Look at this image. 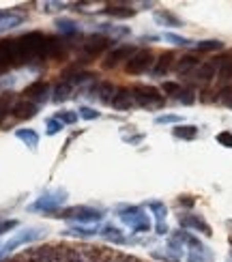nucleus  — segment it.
<instances>
[{
	"label": "nucleus",
	"mask_w": 232,
	"mask_h": 262,
	"mask_svg": "<svg viewBox=\"0 0 232 262\" xmlns=\"http://www.w3.org/2000/svg\"><path fill=\"white\" fill-rule=\"evenodd\" d=\"M15 41H17L22 64L43 58V50H46V35H43V32L32 30V32H26V35L17 37Z\"/></svg>",
	"instance_id": "nucleus-1"
},
{
	"label": "nucleus",
	"mask_w": 232,
	"mask_h": 262,
	"mask_svg": "<svg viewBox=\"0 0 232 262\" xmlns=\"http://www.w3.org/2000/svg\"><path fill=\"white\" fill-rule=\"evenodd\" d=\"M174 236L183 243V247H187V262H213V252L189 232L179 230L174 232Z\"/></svg>",
	"instance_id": "nucleus-2"
},
{
	"label": "nucleus",
	"mask_w": 232,
	"mask_h": 262,
	"mask_svg": "<svg viewBox=\"0 0 232 262\" xmlns=\"http://www.w3.org/2000/svg\"><path fill=\"white\" fill-rule=\"evenodd\" d=\"M52 217H58V220H69V222H77V224H95L103 220V211L101 209H93V206H69V209H62L58 213H54Z\"/></svg>",
	"instance_id": "nucleus-3"
},
{
	"label": "nucleus",
	"mask_w": 232,
	"mask_h": 262,
	"mask_svg": "<svg viewBox=\"0 0 232 262\" xmlns=\"http://www.w3.org/2000/svg\"><path fill=\"white\" fill-rule=\"evenodd\" d=\"M118 217L127 228H131L136 234L151 230V220L140 206H118Z\"/></svg>",
	"instance_id": "nucleus-4"
},
{
	"label": "nucleus",
	"mask_w": 232,
	"mask_h": 262,
	"mask_svg": "<svg viewBox=\"0 0 232 262\" xmlns=\"http://www.w3.org/2000/svg\"><path fill=\"white\" fill-rule=\"evenodd\" d=\"M67 200V191L65 189H50V191H46L43 195H39V198L32 202V204H28V211H32V213H50V215H54V213H58V209H60V204Z\"/></svg>",
	"instance_id": "nucleus-5"
},
{
	"label": "nucleus",
	"mask_w": 232,
	"mask_h": 262,
	"mask_svg": "<svg viewBox=\"0 0 232 262\" xmlns=\"http://www.w3.org/2000/svg\"><path fill=\"white\" fill-rule=\"evenodd\" d=\"M134 95H136V103L144 110H159L165 103V97L161 95L159 89L155 86H146V84H138L134 86Z\"/></svg>",
	"instance_id": "nucleus-6"
},
{
	"label": "nucleus",
	"mask_w": 232,
	"mask_h": 262,
	"mask_svg": "<svg viewBox=\"0 0 232 262\" xmlns=\"http://www.w3.org/2000/svg\"><path fill=\"white\" fill-rule=\"evenodd\" d=\"M151 64H155V54L153 50L149 48H140L134 56H131V60L125 64V71L129 75H142L146 73L151 69Z\"/></svg>",
	"instance_id": "nucleus-7"
},
{
	"label": "nucleus",
	"mask_w": 232,
	"mask_h": 262,
	"mask_svg": "<svg viewBox=\"0 0 232 262\" xmlns=\"http://www.w3.org/2000/svg\"><path fill=\"white\" fill-rule=\"evenodd\" d=\"M43 234H46V230H43L41 226H32V228H26V230H22V232H15L3 245V252L9 254V252H13V249H17L19 245H28L32 241H37V238H41Z\"/></svg>",
	"instance_id": "nucleus-8"
},
{
	"label": "nucleus",
	"mask_w": 232,
	"mask_h": 262,
	"mask_svg": "<svg viewBox=\"0 0 232 262\" xmlns=\"http://www.w3.org/2000/svg\"><path fill=\"white\" fill-rule=\"evenodd\" d=\"M15 64H22L17 41L15 39H3L0 41V73L7 71L9 67H15Z\"/></svg>",
	"instance_id": "nucleus-9"
},
{
	"label": "nucleus",
	"mask_w": 232,
	"mask_h": 262,
	"mask_svg": "<svg viewBox=\"0 0 232 262\" xmlns=\"http://www.w3.org/2000/svg\"><path fill=\"white\" fill-rule=\"evenodd\" d=\"M179 226L183 230H192V232H200L204 236L213 234V228L206 224V220L202 215H194V213H183L179 215Z\"/></svg>",
	"instance_id": "nucleus-10"
},
{
	"label": "nucleus",
	"mask_w": 232,
	"mask_h": 262,
	"mask_svg": "<svg viewBox=\"0 0 232 262\" xmlns=\"http://www.w3.org/2000/svg\"><path fill=\"white\" fill-rule=\"evenodd\" d=\"M110 43H112V39H108L106 35H101V32H93V35H88L82 43V50L88 58H97L99 54H103Z\"/></svg>",
	"instance_id": "nucleus-11"
},
{
	"label": "nucleus",
	"mask_w": 232,
	"mask_h": 262,
	"mask_svg": "<svg viewBox=\"0 0 232 262\" xmlns=\"http://www.w3.org/2000/svg\"><path fill=\"white\" fill-rule=\"evenodd\" d=\"M138 52V48H134V46H118V48H114L112 52L106 56V60H103V69H116L118 64H123V62H129L131 60V56Z\"/></svg>",
	"instance_id": "nucleus-12"
},
{
	"label": "nucleus",
	"mask_w": 232,
	"mask_h": 262,
	"mask_svg": "<svg viewBox=\"0 0 232 262\" xmlns=\"http://www.w3.org/2000/svg\"><path fill=\"white\" fill-rule=\"evenodd\" d=\"M146 206L155 215V232H157L159 236L168 234V224H165V220H168V206H165L163 202H159V200H151V202H146Z\"/></svg>",
	"instance_id": "nucleus-13"
},
{
	"label": "nucleus",
	"mask_w": 232,
	"mask_h": 262,
	"mask_svg": "<svg viewBox=\"0 0 232 262\" xmlns=\"http://www.w3.org/2000/svg\"><path fill=\"white\" fill-rule=\"evenodd\" d=\"M48 93H50V84H48L46 80H37V82L28 84L22 95H24V99H28V101H32V103L39 105L41 101L48 99Z\"/></svg>",
	"instance_id": "nucleus-14"
},
{
	"label": "nucleus",
	"mask_w": 232,
	"mask_h": 262,
	"mask_svg": "<svg viewBox=\"0 0 232 262\" xmlns=\"http://www.w3.org/2000/svg\"><path fill=\"white\" fill-rule=\"evenodd\" d=\"M110 105H112L114 110H118V112L131 110L134 105H138V103H136L134 89H118V91H116V95H114V99H112V103H110Z\"/></svg>",
	"instance_id": "nucleus-15"
},
{
	"label": "nucleus",
	"mask_w": 232,
	"mask_h": 262,
	"mask_svg": "<svg viewBox=\"0 0 232 262\" xmlns=\"http://www.w3.org/2000/svg\"><path fill=\"white\" fill-rule=\"evenodd\" d=\"M174 64H176V56H174V52H163V54H159V58L155 60L151 73L155 75V78H161V75H165L168 71H172V69H174Z\"/></svg>",
	"instance_id": "nucleus-16"
},
{
	"label": "nucleus",
	"mask_w": 232,
	"mask_h": 262,
	"mask_svg": "<svg viewBox=\"0 0 232 262\" xmlns=\"http://www.w3.org/2000/svg\"><path fill=\"white\" fill-rule=\"evenodd\" d=\"M26 19V15L22 11H15V9H0V30H11L19 26L22 21Z\"/></svg>",
	"instance_id": "nucleus-17"
},
{
	"label": "nucleus",
	"mask_w": 232,
	"mask_h": 262,
	"mask_svg": "<svg viewBox=\"0 0 232 262\" xmlns=\"http://www.w3.org/2000/svg\"><path fill=\"white\" fill-rule=\"evenodd\" d=\"M217 67H219V58H217V60L202 62L200 67L194 71V80L200 82V84H208L213 78H217Z\"/></svg>",
	"instance_id": "nucleus-18"
},
{
	"label": "nucleus",
	"mask_w": 232,
	"mask_h": 262,
	"mask_svg": "<svg viewBox=\"0 0 232 262\" xmlns=\"http://www.w3.org/2000/svg\"><path fill=\"white\" fill-rule=\"evenodd\" d=\"M22 258H24L26 262H54V247L41 245V247H35V249H28V252H24Z\"/></svg>",
	"instance_id": "nucleus-19"
},
{
	"label": "nucleus",
	"mask_w": 232,
	"mask_h": 262,
	"mask_svg": "<svg viewBox=\"0 0 232 262\" xmlns=\"http://www.w3.org/2000/svg\"><path fill=\"white\" fill-rule=\"evenodd\" d=\"M54 262H80V252L67 243L54 245Z\"/></svg>",
	"instance_id": "nucleus-20"
},
{
	"label": "nucleus",
	"mask_w": 232,
	"mask_h": 262,
	"mask_svg": "<svg viewBox=\"0 0 232 262\" xmlns=\"http://www.w3.org/2000/svg\"><path fill=\"white\" fill-rule=\"evenodd\" d=\"M39 112V105L37 103H32V101H28V99H22V101H15V105H13V114L17 121H28V118H32Z\"/></svg>",
	"instance_id": "nucleus-21"
},
{
	"label": "nucleus",
	"mask_w": 232,
	"mask_h": 262,
	"mask_svg": "<svg viewBox=\"0 0 232 262\" xmlns=\"http://www.w3.org/2000/svg\"><path fill=\"white\" fill-rule=\"evenodd\" d=\"M153 17H155V21H157L159 26H168V28H181L183 26V19L176 17L168 9H157L153 13Z\"/></svg>",
	"instance_id": "nucleus-22"
},
{
	"label": "nucleus",
	"mask_w": 232,
	"mask_h": 262,
	"mask_svg": "<svg viewBox=\"0 0 232 262\" xmlns=\"http://www.w3.org/2000/svg\"><path fill=\"white\" fill-rule=\"evenodd\" d=\"M198 67H200V60H198V56H194V54H185V56H181L179 60H176L174 71L179 75H189Z\"/></svg>",
	"instance_id": "nucleus-23"
},
{
	"label": "nucleus",
	"mask_w": 232,
	"mask_h": 262,
	"mask_svg": "<svg viewBox=\"0 0 232 262\" xmlns=\"http://www.w3.org/2000/svg\"><path fill=\"white\" fill-rule=\"evenodd\" d=\"M103 15H110V17H116V19H129L136 15V9L131 5H108L106 9H101Z\"/></svg>",
	"instance_id": "nucleus-24"
},
{
	"label": "nucleus",
	"mask_w": 232,
	"mask_h": 262,
	"mask_svg": "<svg viewBox=\"0 0 232 262\" xmlns=\"http://www.w3.org/2000/svg\"><path fill=\"white\" fill-rule=\"evenodd\" d=\"M65 54V43L58 37H46V50L43 58H60Z\"/></svg>",
	"instance_id": "nucleus-25"
},
{
	"label": "nucleus",
	"mask_w": 232,
	"mask_h": 262,
	"mask_svg": "<svg viewBox=\"0 0 232 262\" xmlns=\"http://www.w3.org/2000/svg\"><path fill=\"white\" fill-rule=\"evenodd\" d=\"M116 86L112 84V82H99L97 86H95V97L101 103H112V99H114V95H116Z\"/></svg>",
	"instance_id": "nucleus-26"
},
{
	"label": "nucleus",
	"mask_w": 232,
	"mask_h": 262,
	"mask_svg": "<svg viewBox=\"0 0 232 262\" xmlns=\"http://www.w3.org/2000/svg\"><path fill=\"white\" fill-rule=\"evenodd\" d=\"M99 236L106 238V241H110V243H118V245L127 243L123 230H120V228H116V226H106L103 230H99Z\"/></svg>",
	"instance_id": "nucleus-27"
},
{
	"label": "nucleus",
	"mask_w": 232,
	"mask_h": 262,
	"mask_svg": "<svg viewBox=\"0 0 232 262\" xmlns=\"http://www.w3.org/2000/svg\"><path fill=\"white\" fill-rule=\"evenodd\" d=\"M219 82H232V52H228L224 58H219V67H217Z\"/></svg>",
	"instance_id": "nucleus-28"
},
{
	"label": "nucleus",
	"mask_w": 232,
	"mask_h": 262,
	"mask_svg": "<svg viewBox=\"0 0 232 262\" xmlns=\"http://www.w3.org/2000/svg\"><path fill=\"white\" fill-rule=\"evenodd\" d=\"M15 138L24 142V144L30 150H37V146H39V134H37L35 129H17L15 131Z\"/></svg>",
	"instance_id": "nucleus-29"
},
{
	"label": "nucleus",
	"mask_w": 232,
	"mask_h": 262,
	"mask_svg": "<svg viewBox=\"0 0 232 262\" xmlns=\"http://www.w3.org/2000/svg\"><path fill=\"white\" fill-rule=\"evenodd\" d=\"M172 136L176 140H185V142H192L198 138V127L196 125H179L172 129Z\"/></svg>",
	"instance_id": "nucleus-30"
},
{
	"label": "nucleus",
	"mask_w": 232,
	"mask_h": 262,
	"mask_svg": "<svg viewBox=\"0 0 232 262\" xmlns=\"http://www.w3.org/2000/svg\"><path fill=\"white\" fill-rule=\"evenodd\" d=\"M54 26H56L58 32H62L65 37H73V35H77V32H80L77 24H75L73 19H69V17H58L56 21H54Z\"/></svg>",
	"instance_id": "nucleus-31"
},
{
	"label": "nucleus",
	"mask_w": 232,
	"mask_h": 262,
	"mask_svg": "<svg viewBox=\"0 0 232 262\" xmlns=\"http://www.w3.org/2000/svg\"><path fill=\"white\" fill-rule=\"evenodd\" d=\"M13 105H15V101H13V93H3L0 95V125L5 123V118L13 112Z\"/></svg>",
	"instance_id": "nucleus-32"
},
{
	"label": "nucleus",
	"mask_w": 232,
	"mask_h": 262,
	"mask_svg": "<svg viewBox=\"0 0 232 262\" xmlns=\"http://www.w3.org/2000/svg\"><path fill=\"white\" fill-rule=\"evenodd\" d=\"M151 258L161 260V262H181V254H176L174 249H170V247H165V249H153Z\"/></svg>",
	"instance_id": "nucleus-33"
},
{
	"label": "nucleus",
	"mask_w": 232,
	"mask_h": 262,
	"mask_svg": "<svg viewBox=\"0 0 232 262\" xmlns=\"http://www.w3.org/2000/svg\"><path fill=\"white\" fill-rule=\"evenodd\" d=\"M65 236H75V238H91L95 234H99L97 228H84V226H75V228H67L62 232Z\"/></svg>",
	"instance_id": "nucleus-34"
},
{
	"label": "nucleus",
	"mask_w": 232,
	"mask_h": 262,
	"mask_svg": "<svg viewBox=\"0 0 232 262\" xmlns=\"http://www.w3.org/2000/svg\"><path fill=\"white\" fill-rule=\"evenodd\" d=\"M71 89H73V86H71L69 82H60L56 89H54V97H52V99L56 101V103H60V101H65V99H69V97H71Z\"/></svg>",
	"instance_id": "nucleus-35"
},
{
	"label": "nucleus",
	"mask_w": 232,
	"mask_h": 262,
	"mask_svg": "<svg viewBox=\"0 0 232 262\" xmlns=\"http://www.w3.org/2000/svg\"><path fill=\"white\" fill-rule=\"evenodd\" d=\"M194 48L198 52H217V50H222L224 48V43L222 41H217V39H206V41H198L194 43Z\"/></svg>",
	"instance_id": "nucleus-36"
},
{
	"label": "nucleus",
	"mask_w": 232,
	"mask_h": 262,
	"mask_svg": "<svg viewBox=\"0 0 232 262\" xmlns=\"http://www.w3.org/2000/svg\"><path fill=\"white\" fill-rule=\"evenodd\" d=\"M97 32H101V35H106L108 39H116V37H125V35H129V28H118V26L103 24Z\"/></svg>",
	"instance_id": "nucleus-37"
},
{
	"label": "nucleus",
	"mask_w": 232,
	"mask_h": 262,
	"mask_svg": "<svg viewBox=\"0 0 232 262\" xmlns=\"http://www.w3.org/2000/svg\"><path fill=\"white\" fill-rule=\"evenodd\" d=\"M161 93H165L168 97H174V99H179V95L183 93V86L179 82H163L161 84Z\"/></svg>",
	"instance_id": "nucleus-38"
},
{
	"label": "nucleus",
	"mask_w": 232,
	"mask_h": 262,
	"mask_svg": "<svg viewBox=\"0 0 232 262\" xmlns=\"http://www.w3.org/2000/svg\"><path fill=\"white\" fill-rule=\"evenodd\" d=\"M217 99H219V103H224L226 107L232 110V84H226L224 89L217 93Z\"/></svg>",
	"instance_id": "nucleus-39"
},
{
	"label": "nucleus",
	"mask_w": 232,
	"mask_h": 262,
	"mask_svg": "<svg viewBox=\"0 0 232 262\" xmlns=\"http://www.w3.org/2000/svg\"><path fill=\"white\" fill-rule=\"evenodd\" d=\"M163 39H165V41H170V43H174V46H179V48L192 46V43H194V41L185 39V37H181V35H174V32H165V35H163Z\"/></svg>",
	"instance_id": "nucleus-40"
},
{
	"label": "nucleus",
	"mask_w": 232,
	"mask_h": 262,
	"mask_svg": "<svg viewBox=\"0 0 232 262\" xmlns=\"http://www.w3.org/2000/svg\"><path fill=\"white\" fill-rule=\"evenodd\" d=\"M54 118H56V121H60L62 125H73V123H77V114L71 112V110H62V112H58Z\"/></svg>",
	"instance_id": "nucleus-41"
},
{
	"label": "nucleus",
	"mask_w": 232,
	"mask_h": 262,
	"mask_svg": "<svg viewBox=\"0 0 232 262\" xmlns=\"http://www.w3.org/2000/svg\"><path fill=\"white\" fill-rule=\"evenodd\" d=\"M99 114L101 112H97L95 107H88V105H82L80 112H77V116H82L84 121H95V118H99Z\"/></svg>",
	"instance_id": "nucleus-42"
},
{
	"label": "nucleus",
	"mask_w": 232,
	"mask_h": 262,
	"mask_svg": "<svg viewBox=\"0 0 232 262\" xmlns=\"http://www.w3.org/2000/svg\"><path fill=\"white\" fill-rule=\"evenodd\" d=\"M60 129H62V123L56 121V118H48V121H46V134L48 136H56Z\"/></svg>",
	"instance_id": "nucleus-43"
},
{
	"label": "nucleus",
	"mask_w": 232,
	"mask_h": 262,
	"mask_svg": "<svg viewBox=\"0 0 232 262\" xmlns=\"http://www.w3.org/2000/svg\"><path fill=\"white\" fill-rule=\"evenodd\" d=\"M183 118L179 116V114H161V116H157L155 118V123L157 125H168V123H181Z\"/></svg>",
	"instance_id": "nucleus-44"
},
{
	"label": "nucleus",
	"mask_w": 232,
	"mask_h": 262,
	"mask_svg": "<svg viewBox=\"0 0 232 262\" xmlns=\"http://www.w3.org/2000/svg\"><path fill=\"white\" fill-rule=\"evenodd\" d=\"M179 101H181L183 105H192V103L196 101V93H194V89H183V93L179 95Z\"/></svg>",
	"instance_id": "nucleus-45"
},
{
	"label": "nucleus",
	"mask_w": 232,
	"mask_h": 262,
	"mask_svg": "<svg viewBox=\"0 0 232 262\" xmlns=\"http://www.w3.org/2000/svg\"><path fill=\"white\" fill-rule=\"evenodd\" d=\"M215 140H217L222 146L232 148V134H230V131H222V134H217V136H215Z\"/></svg>",
	"instance_id": "nucleus-46"
},
{
	"label": "nucleus",
	"mask_w": 232,
	"mask_h": 262,
	"mask_svg": "<svg viewBox=\"0 0 232 262\" xmlns=\"http://www.w3.org/2000/svg\"><path fill=\"white\" fill-rule=\"evenodd\" d=\"M13 228H17V220H0V234L11 232Z\"/></svg>",
	"instance_id": "nucleus-47"
},
{
	"label": "nucleus",
	"mask_w": 232,
	"mask_h": 262,
	"mask_svg": "<svg viewBox=\"0 0 232 262\" xmlns=\"http://www.w3.org/2000/svg\"><path fill=\"white\" fill-rule=\"evenodd\" d=\"M112 262H142V260L136 256H129V254H114Z\"/></svg>",
	"instance_id": "nucleus-48"
},
{
	"label": "nucleus",
	"mask_w": 232,
	"mask_h": 262,
	"mask_svg": "<svg viewBox=\"0 0 232 262\" xmlns=\"http://www.w3.org/2000/svg\"><path fill=\"white\" fill-rule=\"evenodd\" d=\"M179 204L187 206V209H192V206L196 204V198H194V195H179Z\"/></svg>",
	"instance_id": "nucleus-49"
},
{
	"label": "nucleus",
	"mask_w": 232,
	"mask_h": 262,
	"mask_svg": "<svg viewBox=\"0 0 232 262\" xmlns=\"http://www.w3.org/2000/svg\"><path fill=\"white\" fill-rule=\"evenodd\" d=\"M41 7H43V11H58V9H65L67 5L65 3H43Z\"/></svg>",
	"instance_id": "nucleus-50"
},
{
	"label": "nucleus",
	"mask_w": 232,
	"mask_h": 262,
	"mask_svg": "<svg viewBox=\"0 0 232 262\" xmlns=\"http://www.w3.org/2000/svg\"><path fill=\"white\" fill-rule=\"evenodd\" d=\"M5 256H7V254L3 252V247H0V262H3V260H5Z\"/></svg>",
	"instance_id": "nucleus-51"
},
{
	"label": "nucleus",
	"mask_w": 232,
	"mask_h": 262,
	"mask_svg": "<svg viewBox=\"0 0 232 262\" xmlns=\"http://www.w3.org/2000/svg\"><path fill=\"white\" fill-rule=\"evenodd\" d=\"M228 241H230V245H232V232H230V236H228Z\"/></svg>",
	"instance_id": "nucleus-52"
},
{
	"label": "nucleus",
	"mask_w": 232,
	"mask_h": 262,
	"mask_svg": "<svg viewBox=\"0 0 232 262\" xmlns=\"http://www.w3.org/2000/svg\"><path fill=\"white\" fill-rule=\"evenodd\" d=\"M228 262H232V256H230V258H228Z\"/></svg>",
	"instance_id": "nucleus-53"
}]
</instances>
